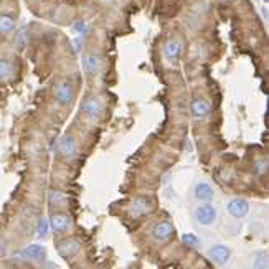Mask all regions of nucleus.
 I'll return each mask as SVG.
<instances>
[{
	"label": "nucleus",
	"mask_w": 269,
	"mask_h": 269,
	"mask_svg": "<svg viewBox=\"0 0 269 269\" xmlns=\"http://www.w3.org/2000/svg\"><path fill=\"white\" fill-rule=\"evenodd\" d=\"M81 111L86 117H89L91 121H96L103 116L104 112V103L99 96L94 94H88L83 98V103H81Z\"/></svg>",
	"instance_id": "1"
},
{
	"label": "nucleus",
	"mask_w": 269,
	"mask_h": 269,
	"mask_svg": "<svg viewBox=\"0 0 269 269\" xmlns=\"http://www.w3.org/2000/svg\"><path fill=\"white\" fill-rule=\"evenodd\" d=\"M193 218L198 225L202 226H212L213 223L216 221L218 218V210L216 207H213L210 202H205V203H200L193 212Z\"/></svg>",
	"instance_id": "2"
},
{
	"label": "nucleus",
	"mask_w": 269,
	"mask_h": 269,
	"mask_svg": "<svg viewBox=\"0 0 269 269\" xmlns=\"http://www.w3.org/2000/svg\"><path fill=\"white\" fill-rule=\"evenodd\" d=\"M152 208H154L152 198L147 197V195H139V197H135L131 202L129 213L132 218H140V216L149 215V213L152 212Z\"/></svg>",
	"instance_id": "3"
},
{
	"label": "nucleus",
	"mask_w": 269,
	"mask_h": 269,
	"mask_svg": "<svg viewBox=\"0 0 269 269\" xmlns=\"http://www.w3.org/2000/svg\"><path fill=\"white\" fill-rule=\"evenodd\" d=\"M54 99L60 106H70L75 101V88L68 81H61L54 86Z\"/></svg>",
	"instance_id": "4"
},
{
	"label": "nucleus",
	"mask_w": 269,
	"mask_h": 269,
	"mask_svg": "<svg viewBox=\"0 0 269 269\" xmlns=\"http://www.w3.org/2000/svg\"><path fill=\"white\" fill-rule=\"evenodd\" d=\"M83 68L89 76L99 75L104 68V58L99 53H86L83 56Z\"/></svg>",
	"instance_id": "5"
},
{
	"label": "nucleus",
	"mask_w": 269,
	"mask_h": 269,
	"mask_svg": "<svg viewBox=\"0 0 269 269\" xmlns=\"http://www.w3.org/2000/svg\"><path fill=\"white\" fill-rule=\"evenodd\" d=\"M58 150H60V154L65 159H75L80 150L78 140H76L75 135L66 134L65 137L60 140V144H58Z\"/></svg>",
	"instance_id": "6"
},
{
	"label": "nucleus",
	"mask_w": 269,
	"mask_h": 269,
	"mask_svg": "<svg viewBox=\"0 0 269 269\" xmlns=\"http://www.w3.org/2000/svg\"><path fill=\"white\" fill-rule=\"evenodd\" d=\"M190 112L195 119H207L210 114H212V104H210L208 99L197 98L190 104Z\"/></svg>",
	"instance_id": "7"
},
{
	"label": "nucleus",
	"mask_w": 269,
	"mask_h": 269,
	"mask_svg": "<svg viewBox=\"0 0 269 269\" xmlns=\"http://www.w3.org/2000/svg\"><path fill=\"white\" fill-rule=\"evenodd\" d=\"M226 210L233 218H244L249 213V203L244 198H231L226 205Z\"/></svg>",
	"instance_id": "8"
},
{
	"label": "nucleus",
	"mask_w": 269,
	"mask_h": 269,
	"mask_svg": "<svg viewBox=\"0 0 269 269\" xmlns=\"http://www.w3.org/2000/svg\"><path fill=\"white\" fill-rule=\"evenodd\" d=\"M208 258L212 259L215 264H218V266H223V264H226L228 261H230L231 251H230V248L225 244H215L208 249Z\"/></svg>",
	"instance_id": "9"
},
{
	"label": "nucleus",
	"mask_w": 269,
	"mask_h": 269,
	"mask_svg": "<svg viewBox=\"0 0 269 269\" xmlns=\"http://www.w3.org/2000/svg\"><path fill=\"white\" fill-rule=\"evenodd\" d=\"M175 233V228L170 221H159L152 228V238L157 241H167L170 240Z\"/></svg>",
	"instance_id": "10"
},
{
	"label": "nucleus",
	"mask_w": 269,
	"mask_h": 269,
	"mask_svg": "<svg viewBox=\"0 0 269 269\" xmlns=\"http://www.w3.org/2000/svg\"><path fill=\"white\" fill-rule=\"evenodd\" d=\"M193 197L195 200H198L202 203L212 202L215 198V190H213V187L208 182H197L193 187Z\"/></svg>",
	"instance_id": "11"
},
{
	"label": "nucleus",
	"mask_w": 269,
	"mask_h": 269,
	"mask_svg": "<svg viewBox=\"0 0 269 269\" xmlns=\"http://www.w3.org/2000/svg\"><path fill=\"white\" fill-rule=\"evenodd\" d=\"M50 228L56 233H63V231H68L71 228V216H68L66 213H53L52 218H50Z\"/></svg>",
	"instance_id": "12"
},
{
	"label": "nucleus",
	"mask_w": 269,
	"mask_h": 269,
	"mask_svg": "<svg viewBox=\"0 0 269 269\" xmlns=\"http://www.w3.org/2000/svg\"><path fill=\"white\" fill-rule=\"evenodd\" d=\"M182 53H184V45H182L179 40H168L163 47V54H165V60L170 63H175L180 60Z\"/></svg>",
	"instance_id": "13"
},
{
	"label": "nucleus",
	"mask_w": 269,
	"mask_h": 269,
	"mask_svg": "<svg viewBox=\"0 0 269 269\" xmlns=\"http://www.w3.org/2000/svg\"><path fill=\"white\" fill-rule=\"evenodd\" d=\"M22 256L25 259H31V261L40 263L43 261V259H47V249H45V246H40V244H30L22 251Z\"/></svg>",
	"instance_id": "14"
},
{
	"label": "nucleus",
	"mask_w": 269,
	"mask_h": 269,
	"mask_svg": "<svg viewBox=\"0 0 269 269\" xmlns=\"http://www.w3.org/2000/svg\"><path fill=\"white\" fill-rule=\"evenodd\" d=\"M58 251L63 258H71L80 251V241L76 240H65L58 244Z\"/></svg>",
	"instance_id": "15"
},
{
	"label": "nucleus",
	"mask_w": 269,
	"mask_h": 269,
	"mask_svg": "<svg viewBox=\"0 0 269 269\" xmlns=\"http://www.w3.org/2000/svg\"><path fill=\"white\" fill-rule=\"evenodd\" d=\"M15 75V65L8 58H0V83L10 81Z\"/></svg>",
	"instance_id": "16"
},
{
	"label": "nucleus",
	"mask_w": 269,
	"mask_h": 269,
	"mask_svg": "<svg viewBox=\"0 0 269 269\" xmlns=\"http://www.w3.org/2000/svg\"><path fill=\"white\" fill-rule=\"evenodd\" d=\"M15 30V18L10 13H0V35H10Z\"/></svg>",
	"instance_id": "17"
},
{
	"label": "nucleus",
	"mask_w": 269,
	"mask_h": 269,
	"mask_svg": "<svg viewBox=\"0 0 269 269\" xmlns=\"http://www.w3.org/2000/svg\"><path fill=\"white\" fill-rule=\"evenodd\" d=\"M50 221H48V218H40L38 220V223H36V236L38 238H42V240H45V238H48V235H50Z\"/></svg>",
	"instance_id": "18"
},
{
	"label": "nucleus",
	"mask_w": 269,
	"mask_h": 269,
	"mask_svg": "<svg viewBox=\"0 0 269 269\" xmlns=\"http://www.w3.org/2000/svg\"><path fill=\"white\" fill-rule=\"evenodd\" d=\"M28 42H30L28 28H27V27H22V28L17 31V36H15V45H17V48L24 50V48L27 47V45H28Z\"/></svg>",
	"instance_id": "19"
},
{
	"label": "nucleus",
	"mask_w": 269,
	"mask_h": 269,
	"mask_svg": "<svg viewBox=\"0 0 269 269\" xmlns=\"http://www.w3.org/2000/svg\"><path fill=\"white\" fill-rule=\"evenodd\" d=\"M253 269H268V251H258L253 256Z\"/></svg>",
	"instance_id": "20"
},
{
	"label": "nucleus",
	"mask_w": 269,
	"mask_h": 269,
	"mask_svg": "<svg viewBox=\"0 0 269 269\" xmlns=\"http://www.w3.org/2000/svg\"><path fill=\"white\" fill-rule=\"evenodd\" d=\"M65 200H66V197L61 193V191H58V190H52L48 193V202H50L52 207H54V205H56V207H60L61 203H65Z\"/></svg>",
	"instance_id": "21"
},
{
	"label": "nucleus",
	"mask_w": 269,
	"mask_h": 269,
	"mask_svg": "<svg viewBox=\"0 0 269 269\" xmlns=\"http://www.w3.org/2000/svg\"><path fill=\"white\" fill-rule=\"evenodd\" d=\"M254 170H256L258 175H264L268 172V161L266 159H258L256 162H254Z\"/></svg>",
	"instance_id": "22"
},
{
	"label": "nucleus",
	"mask_w": 269,
	"mask_h": 269,
	"mask_svg": "<svg viewBox=\"0 0 269 269\" xmlns=\"http://www.w3.org/2000/svg\"><path fill=\"white\" fill-rule=\"evenodd\" d=\"M184 243L185 244H188V246H191V248H197V246L200 244V240L197 238L195 235H191V233H188V235H184Z\"/></svg>",
	"instance_id": "23"
},
{
	"label": "nucleus",
	"mask_w": 269,
	"mask_h": 269,
	"mask_svg": "<svg viewBox=\"0 0 269 269\" xmlns=\"http://www.w3.org/2000/svg\"><path fill=\"white\" fill-rule=\"evenodd\" d=\"M73 30L76 31V33L80 35H86L89 31V27L84 24V22H78V24H75V27H73Z\"/></svg>",
	"instance_id": "24"
},
{
	"label": "nucleus",
	"mask_w": 269,
	"mask_h": 269,
	"mask_svg": "<svg viewBox=\"0 0 269 269\" xmlns=\"http://www.w3.org/2000/svg\"><path fill=\"white\" fill-rule=\"evenodd\" d=\"M81 45H83V38H76L75 42H73V47H75L76 52H81Z\"/></svg>",
	"instance_id": "25"
},
{
	"label": "nucleus",
	"mask_w": 269,
	"mask_h": 269,
	"mask_svg": "<svg viewBox=\"0 0 269 269\" xmlns=\"http://www.w3.org/2000/svg\"><path fill=\"white\" fill-rule=\"evenodd\" d=\"M5 251H7V241L0 236V254H3Z\"/></svg>",
	"instance_id": "26"
},
{
	"label": "nucleus",
	"mask_w": 269,
	"mask_h": 269,
	"mask_svg": "<svg viewBox=\"0 0 269 269\" xmlns=\"http://www.w3.org/2000/svg\"><path fill=\"white\" fill-rule=\"evenodd\" d=\"M185 150L187 152H193V144H191V139L185 140Z\"/></svg>",
	"instance_id": "27"
},
{
	"label": "nucleus",
	"mask_w": 269,
	"mask_h": 269,
	"mask_svg": "<svg viewBox=\"0 0 269 269\" xmlns=\"http://www.w3.org/2000/svg\"><path fill=\"white\" fill-rule=\"evenodd\" d=\"M263 2H264V3H268V2H269V0H263Z\"/></svg>",
	"instance_id": "28"
}]
</instances>
